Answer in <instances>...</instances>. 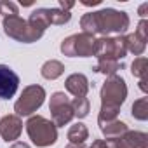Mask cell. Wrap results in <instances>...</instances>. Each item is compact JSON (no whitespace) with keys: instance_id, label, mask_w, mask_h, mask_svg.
<instances>
[{"instance_id":"cell-12","label":"cell","mask_w":148,"mask_h":148,"mask_svg":"<svg viewBox=\"0 0 148 148\" xmlns=\"http://www.w3.org/2000/svg\"><path fill=\"white\" fill-rule=\"evenodd\" d=\"M64 87L75 98H86V94L89 91V80L84 73H71L64 82Z\"/></svg>"},{"instance_id":"cell-14","label":"cell","mask_w":148,"mask_h":148,"mask_svg":"<svg viewBox=\"0 0 148 148\" xmlns=\"http://www.w3.org/2000/svg\"><path fill=\"white\" fill-rule=\"evenodd\" d=\"M40 73H42V77L47 79V80H56L64 73V64L61 61H58V59H49V61H45L42 64Z\"/></svg>"},{"instance_id":"cell-4","label":"cell","mask_w":148,"mask_h":148,"mask_svg":"<svg viewBox=\"0 0 148 148\" xmlns=\"http://www.w3.org/2000/svg\"><path fill=\"white\" fill-rule=\"evenodd\" d=\"M101 106H108V108H117L120 110L122 103L127 98V86L125 80L119 75H112L105 80L103 87H101Z\"/></svg>"},{"instance_id":"cell-23","label":"cell","mask_w":148,"mask_h":148,"mask_svg":"<svg viewBox=\"0 0 148 148\" xmlns=\"http://www.w3.org/2000/svg\"><path fill=\"white\" fill-rule=\"evenodd\" d=\"M0 14H4V18L18 16V5L14 2H0Z\"/></svg>"},{"instance_id":"cell-16","label":"cell","mask_w":148,"mask_h":148,"mask_svg":"<svg viewBox=\"0 0 148 148\" xmlns=\"http://www.w3.org/2000/svg\"><path fill=\"white\" fill-rule=\"evenodd\" d=\"M87 138H89V129L82 122L73 124L68 131V141L71 145H82V143H86Z\"/></svg>"},{"instance_id":"cell-29","label":"cell","mask_w":148,"mask_h":148,"mask_svg":"<svg viewBox=\"0 0 148 148\" xmlns=\"http://www.w3.org/2000/svg\"><path fill=\"white\" fill-rule=\"evenodd\" d=\"M64 148H86V145L82 143V145H71V143H68Z\"/></svg>"},{"instance_id":"cell-27","label":"cell","mask_w":148,"mask_h":148,"mask_svg":"<svg viewBox=\"0 0 148 148\" xmlns=\"http://www.w3.org/2000/svg\"><path fill=\"white\" fill-rule=\"evenodd\" d=\"M146 9H148V4H143V5L139 7V16H141V18H145V12H146Z\"/></svg>"},{"instance_id":"cell-1","label":"cell","mask_w":148,"mask_h":148,"mask_svg":"<svg viewBox=\"0 0 148 148\" xmlns=\"http://www.w3.org/2000/svg\"><path fill=\"white\" fill-rule=\"evenodd\" d=\"M25 125H26V132H28L32 143L40 148L51 146L58 141V127L52 124V120H49L42 115L30 117Z\"/></svg>"},{"instance_id":"cell-13","label":"cell","mask_w":148,"mask_h":148,"mask_svg":"<svg viewBox=\"0 0 148 148\" xmlns=\"http://www.w3.org/2000/svg\"><path fill=\"white\" fill-rule=\"evenodd\" d=\"M28 25L35 30H40V32H45V28L51 26V16H49V9H35L30 18H28Z\"/></svg>"},{"instance_id":"cell-8","label":"cell","mask_w":148,"mask_h":148,"mask_svg":"<svg viewBox=\"0 0 148 148\" xmlns=\"http://www.w3.org/2000/svg\"><path fill=\"white\" fill-rule=\"evenodd\" d=\"M49 110H51V115H52V124L56 127H64L66 124L71 122L73 117H75L73 115L71 103H70V99L64 92H54L51 96Z\"/></svg>"},{"instance_id":"cell-25","label":"cell","mask_w":148,"mask_h":148,"mask_svg":"<svg viewBox=\"0 0 148 148\" xmlns=\"http://www.w3.org/2000/svg\"><path fill=\"white\" fill-rule=\"evenodd\" d=\"M75 5L73 2H64V0H59V9L61 11H66V12H70V9Z\"/></svg>"},{"instance_id":"cell-19","label":"cell","mask_w":148,"mask_h":148,"mask_svg":"<svg viewBox=\"0 0 148 148\" xmlns=\"http://www.w3.org/2000/svg\"><path fill=\"white\" fill-rule=\"evenodd\" d=\"M70 103H71V108H73V115L77 119H86L89 115L91 105H89L87 98H73Z\"/></svg>"},{"instance_id":"cell-20","label":"cell","mask_w":148,"mask_h":148,"mask_svg":"<svg viewBox=\"0 0 148 148\" xmlns=\"http://www.w3.org/2000/svg\"><path fill=\"white\" fill-rule=\"evenodd\" d=\"M131 113L136 120H146L148 119V98H139L138 101H134Z\"/></svg>"},{"instance_id":"cell-6","label":"cell","mask_w":148,"mask_h":148,"mask_svg":"<svg viewBox=\"0 0 148 148\" xmlns=\"http://www.w3.org/2000/svg\"><path fill=\"white\" fill-rule=\"evenodd\" d=\"M94 44L96 38L87 33H75L70 35L61 42V52L70 58H91L94 56Z\"/></svg>"},{"instance_id":"cell-7","label":"cell","mask_w":148,"mask_h":148,"mask_svg":"<svg viewBox=\"0 0 148 148\" xmlns=\"http://www.w3.org/2000/svg\"><path fill=\"white\" fill-rule=\"evenodd\" d=\"M127 49L124 37H101L94 44V56L98 59H113L119 61L125 58Z\"/></svg>"},{"instance_id":"cell-30","label":"cell","mask_w":148,"mask_h":148,"mask_svg":"<svg viewBox=\"0 0 148 148\" xmlns=\"http://www.w3.org/2000/svg\"><path fill=\"white\" fill-rule=\"evenodd\" d=\"M84 5H98L99 4V0H92V2H82Z\"/></svg>"},{"instance_id":"cell-21","label":"cell","mask_w":148,"mask_h":148,"mask_svg":"<svg viewBox=\"0 0 148 148\" xmlns=\"http://www.w3.org/2000/svg\"><path fill=\"white\" fill-rule=\"evenodd\" d=\"M131 68H132L131 71H132L134 77H138V79H146V73H148V61H146V58H143V56L136 58V59L132 61Z\"/></svg>"},{"instance_id":"cell-28","label":"cell","mask_w":148,"mask_h":148,"mask_svg":"<svg viewBox=\"0 0 148 148\" xmlns=\"http://www.w3.org/2000/svg\"><path fill=\"white\" fill-rule=\"evenodd\" d=\"M139 89H141L143 92H146V79H141V80H139Z\"/></svg>"},{"instance_id":"cell-2","label":"cell","mask_w":148,"mask_h":148,"mask_svg":"<svg viewBox=\"0 0 148 148\" xmlns=\"http://www.w3.org/2000/svg\"><path fill=\"white\" fill-rule=\"evenodd\" d=\"M96 33L108 37L110 33H124L129 28V16L124 11L115 9H101L94 12Z\"/></svg>"},{"instance_id":"cell-26","label":"cell","mask_w":148,"mask_h":148,"mask_svg":"<svg viewBox=\"0 0 148 148\" xmlns=\"http://www.w3.org/2000/svg\"><path fill=\"white\" fill-rule=\"evenodd\" d=\"M11 148H32V146H30L28 143H23V141H16V143H14Z\"/></svg>"},{"instance_id":"cell-24","label":"cell","mask_w":148,"mask_h":148,"mask_svg":"<svg viewBox=\"0 0 148 148\" xmlns=\"http://www.w3.org/2000/svg\"><path fill=\"white\" fill-rule=\"evenodd\" d=\"M146 26H148V21H146V19H141L139 25H138V28H136V32H134V33H136L141 40H145V42H146Z\"/></svg>"},{"instance_id":"cell-18","label":"cell","mask_w":148,"mask_h":148,"mask_svg":"<svg viewBox=\"0 0 148 148\" xmlns=\"http://www.w3.org/2000/svg\"><path fill=\"white\" fill-rule=\"evenodd\" d=\"M120 68H122V64L119 61H113V59H98V64L92 70L98 71V73H105V75L112 77V75H115Z\"/></svg>"},{"instance_id":"cell-10","label":"cell","mask_w":148,"mask_h":148,"mask_svg":"<svg viewBox=\"0 0 148 148\" xmlns=\"http://www.w3.org/2000/svg\"><path fill=\"white\" fill-rule=\"evenodd\" d=\"M19 87V77L7 64H0V98L11 99Z\"/></svg>"},{"instance_id":"cell-3","label":"cell","mask_w":148,"mask_h":148,"mask_svg":"<svg viewBox=\"0 0 148 148\" xmlns=\"http://www.w3.org/2000/svg\"><path fill=\"white\" fill-rule=\"evenodd\" d=\"M4 33L18 42H23V44H32V42H37L38 38H42L44 32L40 30H35L28 25L26 19H21L19 16H9V18H4Z\"/></svg>"},{"instance_id":"cell-11","label":"cell","mask_w":148,"mask_h":148,"mask_svg":"<svg viewBox=\"0 0 148 148\" xmlns=\"http://www.w3.org/2000/svg\"><path fill=\"white\" fill-rule=\"evenodd\" d=\"M23 131V120L18 115H5L0 119V136H2L4 141L11 143L16 141L21 136Z\"/></svg>"},{"instance_id":"cell-5","label":"cell","mask_w":148,"mask_h":148,"mask_svg":"<svg viewBox=\"0 0 148 148\" xmlns=\"http://www.w3.org/2000/svg\"><path fill=\"white\" fill-rule=\"evenodd\" d=\"M44 99H45V89L42 86L33 84V86L25 87L19 99L14 103V112H16L14 115H18V117L32 115L44 105Z\"/></svg>"},{"instance_id":"cell-15","label":"cell","mask_w":148,"mask_h":148,"mask_svg":"<svg viewBox=\"0 0 148 148\" xmlns=\"http://www.w3.org/2000/svg\"><path fill=\"white\" fill-rule=\"evenodd\" d=\"M101 132L105 134L106 139H113V138H120L122 134H125L129 131L127 124L122 122V120H112V122H106L103 125H99Z\"/></svg>"},{"instance_id":"cell-17","label":"cell","mask_w":148,"mask_h":148,"mask_svg":"<svg viewBox=\"0 0 148 148\" xmlns=\"http://www.w3.org/2000/svg\"><path fill=\"white\" fill-rule=\"evenodd\" d=\"M124 42H125V49H127L129 52H132L134 56H141V54L145 52V49H146V42L141 40L136 33L125 35V37H124Z\"/></svg>"},{"instance_id":"cell-9","label":"cell","mask_w":148,"mask_h":148,"mask_svg":"<svg viewBox=\"0 0 148 148\" xmlns=\"http://www.w3.org/2000/svg\"><path fill=\"white\" fill-rule=\"evenodd\" d=\"M148 136L139 131H127L120 138L105 139L106 148H148Z\"/></svg>"},{"instance_id":"cell-22","label":"cell","mask_w":148,"mask_h":148,"mask_svg":"<svg viewBox=\"0 0 148 148\" xmlns=\"http://www.w3.org/2000/svg\"><path fill=\"white\" fill-rule=\"evenodd\" d=\"M49 16H51V25H64L71 19V14L61 9H49Z\"/></svg>"}]
</instances>
